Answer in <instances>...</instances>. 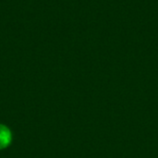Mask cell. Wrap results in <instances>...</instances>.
Returning a JSON list of instances; mask_svg holds the SVG:
<instances>
[{
	"label": "cell",
	"instance_id": "cell-1",
	"mask_svg": "<svg viewBox=\"0 0 158 158\" xmlns=\"http://www.w3.org/2000/svg\"><path fill=\"white\" fill-rule=\"evenodd\" d=\"M11 142H12V134L10 130L6 126L0 124V150L8 147Z\"/></svg>",
	"mask_w": 158,
	"mask_h": 158
}]
</instances>
